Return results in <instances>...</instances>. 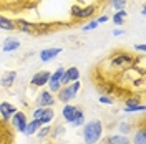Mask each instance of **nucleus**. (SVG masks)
I'll return each mask as SVG.
<instances>
[{
	"instance_id": "nucleus-3",
	"label": "nucleus",
	"mask_w": 146,
	"mask_h": 144,
	"mask_svg": "<svg viewBox=\"0 0 146 144\" xmlns=\"http://www.w3.org/2000/svg\"><path fill=\"white\" fill-rule=\"evenodd\" d=\"M62 114H63V119L66 123H70L73 124L78 118H83V111L80 108H76V106H72V104H65L63 109H62Z\"/></svg>"
},
{
	"instance_id": "nucleus-4",
	"label": "nucleus",
	"mask_w": 146,
	"mask_h": 144,
	"mask_svg": "<svg viewBox=\"0 0 146 144\" xmlns=\"http://www.w3.org/2000/svg\"><path fill=\"white\" fill-rule=\"evenodd\" d=\"M65 68L63 66H60V68H56L55 73L50 75V80H48V86H50V93L55 91V93H58L60 88H62V83H60V78H62V75H63Z\"/></svg>"
},
{
	"instance_id": "nucleus-16",
	"label": "nucleus",
	"mask_w": 146,
	"mask_h": 144,
	"mask_svg": "<svg viewBox=\"0 0 146 144\" xmlns=\"http://www.w3.org/2000/svg\"><path fill=\"white\" fill-rule=\"evenodd\" d=\"M0 30H7V32H13L15 30V22L10 18L0 15Z\"/></svg>"
},
{
	"instance_id": "nucleus-9",
	"label": "nucleus",
	"mask_w": 146,
	"mask_h": 144,
	"mask_svg": "<svg viewBox=\"0 0 146 144\" xmlns=\"http://www.w3.org/2000/svg\"><path fill=\"white\" fill-rule=\"evenodd\" d=\"M27 123H28V119L22 111H17V113L13 114V118H12V124H13V127H15L17 131H20V133H25Z\"/></svg>"
},
{
	"instance_id": "nucleus-11",
	"label": "nucleus",
	"mask_w": 146,
	"mask_h": 144,
	"mask_svg": "<svg viewBox=\"0 0 146 144\" xmlns=\"http://www.w3.org/2000/svg\"><path fill=\"white\" fill-rule=\"evenodd\" d=\"M0 113H2V118L7 121V119H10V118L17 113V108H15L13 104L7 103V101H3V103L0 104Z\"/></svg>"
},
{
	"instance_id": "nucleus-23",
	"label": "nucleus",
	"mask_w": 146,
	"mask_h": 144,
	"mask_svg": "<svg viewBox=\"0 0 146 144\" xmlns=\"http://www.w3.org/2000/svg\"><path fill=\"white\" fill-rule=\"evenodd\" d=\"M98 25H100V23H98L96 20H91L88 25H85V27L82 28V32H90V30H95V28L98 27Z\"/></svg>"
},
{
	"instance_id": "nucleus-18",
	"label": "nucleus",
	"mask_w": 146,
	"mask_h": 144,
	"mask_svg": "<svg viewBox=\"0 0 146 144\" xmlns=\"http://www.w3.org/2000/svg\"><path fill=\"white\" fill-rule=\"evenodd\" d=\"M42 126V124H40V121H38V119H32V121H30V123H27V127H25V134H35L36 131H38V127Z\"/></svg>"
},
{
	"instance_id": "nucleus-26",
	"label": "nucleus",
	"mask_w": 146,
	"mask_h": 144,
	"mask_svg": "<svg viewBox=\"0 0 146 144\" xmlns=\"http://www.w3.org/2000/svg\"><path fill=\"white\" fill-rule=\"evenodd\" d=\"M83 124H85V116H83V118H78V119H76V121L72 124V126L78 127V126H83Z\"/></svg>"
},
{
	"instance_id": "nucleus-30",
	"label": "nucleus",
	"mask_w": 146,
	"mask_h": 144,
	"mask_svg": "<svg viewBox=\"0 0 146 144\" xmlns=\"http://www.w3.org/2000/svg\"><path fill=\"white\" fill-rule=\"evenodd\" d=\"M123 33H125V32H123V30H119V28H116V30L113 32V35H115V36H119V35H123Z\"/></svg>"
},
{
	"instance_id": "nucleus-25",
	"label": "nucleus",
	"mask_w": 146,
	"mask_h": 144,
	"mask_svg": "<svg viewBox=\"0 0 146 144\" xmlns=\"http://www.w3.org/2000/svg\"><path fill=\"white\" fill-rule=\"evenodd\" d=\"M119 131H121L123 134H126V133H129V124H126V123L119 124Z\"/></svg>"
},
{
	"instance_id": "nucleus-21",
	"label": "nucleus",
	"mask_w": 146,
	"mask_h": 144,
	"mask_svg": "<svg viewBox=\"0 0 146 144\" xmlns=\"http://www.w3.org/2000/svg\"><path fill=\"white\" fill-rule=\"evenodd\" d=\"M110 5L115 10H125L126 7V0H110Z\"/></svg>"
},
{
	"instance_id": "nucleus-7",
	"label": "nucleus",
	"mask_w": 146,
	"mask_h": 144,
	"mask_svg": "<svg viewBox=\"0 0 146 144\" xmlns=\"http://www.w3.org/2000/svg\"><path fill=\"white\" fill-rule=\"evenodd\" d=\"M36 104H38V108H52V104H55V98L53 94L50 93V91H43L38 94V98H36Z\"/></svg>"
},
{
	"instance_id": "nucleus-27",
	"label": "nucleus",
	"mask_w": 146,
	"mask_h": 144,
	"mask_svg": "<svg viewBox=\"0 0 146 144\" xmlns=\"http://www.w3.org/2000/svg\"><path fill=\"white\" fill-rule=\"evenodd\" d=\"M100 103H103V104H111L113 101H111V98H108V96H100Z\"/></svg>"
},
{
	"instance_id": "nucleus-22",
	"label": "nucleus",
	"mask_w": 146,
	"mask_h": 144,
	"mask_svg": "<svg viewBox=\"0 0 146 144\" xmlns=\"http://www.w3.org/2000/svg\"><path fill=\"white\" fill-rule=\"evenodd\" d=\"M50 133H52V129H50V127L45 124V126H40V127H38V131H36L35 134L38 136L40 139H42V137H46V136L50 134Z\"/></svg>"
},
{
	"instance_id": "nucleus-29",
	"label": "nucleus",
	"mask_w": 146,
	"mask_h": 144,
	"mask_svg": "<svg viewBox=\"0 0 146 144\" xmlns=\"http://www.w3.org/2000/svg\"><path fill=\"white\" fill-rule=\"evenodd\" d=\"M135 50H138V52H145L146 46L145 45H135Z\"/></svg>"
},
{
	"instance_id": "nucleus-14",
	"label": "nucleus",
	"mask_w": 146,
	"mask_h": 144,
	"mask_svg": "<svg viewBox=\"0 0 146 144\" xmlns=\"http://www.w3.org/2000/svg\"><path fill=\"white\" fill-rule=\"evenodd\" d=\"M15 30H20L23 33H35V27L32 23H28L25 20H18L15 22Z\"/></svg>"
},
{
	"instance_id": "nucleus-2",
	"label": "nucleus",
	"mask_w": 146,
	"mask_h": 144,
	"mask_svg": "<svg viewBox=\"0 0 146 144\" xmlns=\"http://www.w3.org/2000/svg\"><path fill=\"white\" fill-rule=\"evenodd\" d=\"M78 90H80V81H73V83H70V85L60 88V91H58V99L68 104V103L76 96Z\"/></svg>"
},
{
	"instance_id": "nucleus-12",
	"label": "nucleus",
	"mask_w": 146,
	"mask_h": 144,
	"mask_svg": "<svg viewBox=\"0 0 146 144\" xmlns=\"http://www.w3.org/2000/svg\"><path fill=\"white\" fill-rule=\"evenodd\" d=\"M15 78H17V73L15 71H7L2 75V78H0V85L3 86V88H10L13 83H15Z\"/></svg>"
},
{
	"instance_id": "nucleus-20",
	"label": "nucleus",
	"mask_w": 146,
	"mask_h": 144,
	"mask_svg": "<svg viewBox=\"0 0 146 144\" xmlns=\"http://www.w3.org/2000/svg\"><path fill=\"white\" fill-rule=\"evenodd\" d=\"M110 143H111V144H131L126 136H121V134L111 136V137H110Z\"/></svg>"
},
{
	"instance_id": "nucleus-15",
	"label": "nucleus",
	"mask_w": 146,
	"mask_h": 144,
	"mask_svg": "<svg viewBox=\"0 0 146 144\" xmlns=\"http://www.w3.org/2000/svg\"><path fill=\"white\" fill-rule=\"evenodd\" d=\"M55 118V113L52 108H43V113L40 114V118H38V121H40V124L42 126H45V124H48L52 119Z\"/></svg>"
},
{
	"instance_id": "nucleus-28",
	"label": "nucleus",
	"mask_w": 146,
	"mask_h": 144,
	"mask_svg": "<svg viewBox=\"0 0 146 144\" xmlns=\"http://www.w3.org/2000/svg\"><path fill=\"white\" fill-rule=\"evenodd\" d=\"M108 15H101L100 18H98V20H96V22H98V23H105V22H108Z\"/></svg>"
},
{
	"instance_id": "nucleus-13",
	"label": "nucleus",
	"mask_w": 146,
	"mask_h": 144,
	"mask_svg": "<svg viewBox=\"0 0 146 144\" xmlns=\"http://www.w3.org/2000/svg\"><path fill=\"white\" fill-rule=\"evenodd\" d=\"M18 46H20V42L15 40V38H12V36H9V38H5V42H3V45H2V50H3L5 53H10V52H15Z\"/></svg>"
},
{
	"instance_id": "nucleus-31",
	"label": "nucleus",
	"mask_w": 146,
	"mask_h": 144,
	"mask_svg": "<svg viewBox=\"0 0 146 144\" xmlns=\"http://www.w3.org/2000/svg\"><path fill=\"white\" fill-rule=\"evenodd\" d=\"M100 144H111L110 143V137H105V139H101V143Z\"/></svg>"
},
{
	"instance_id": "nucleus-6",
	"label": "nucleus",
	"mask_w": 146,
	"mask_h": 144,
	"mask_svg": "<svg viewBox=\"0 0 146 144\" xmlns=\"http://www.w3.org/2000/svg\"><path fill=\"white\" fill-rule=\"evenodd\" d=\"M80 80V71H78V68H75V66H70L68 70H65L63 75H62V78H60V83L62 85H70L73 81H78Z\"/></svg>"
},
{
	"instance_id": "nucleus-24",
	"label": "nucleus",
	"mask_w": 146,
	"mask_h": 144,
	"mask_svg": "<svg viewBox=\"0 0 146 144\" xmlns=\"http://www.w3.org/2000/svg\"><path fill=\"white\" fill-rule=\"evenodd\" d=\"M113 22H115V25H123V22H125V18L121 17V13H119V10L113 15Z\"/></svg>"
},
{
	"instance_id": "nucleus-5",
	"label": "nucleus",
	"mask_w": 146,
	"mask_h": 144,
	"mask_svg": "<svg viewBox=\"0 0 146 144\" xmlns=\"http://www.w3.org/2000/svg\"><path fill=\"white\" fill-rule=\"evenodd\" d=\"M95 13V5H88V7H80V5H73L72 7V17L73 18H88Z\"/></svg>"
},
{
	"instance_id": "nucleus-1",
	"label": "nucleus",
	"mask_w": 146,
	"mask_h": 144,
	"mask_svg": "<svg viewBox=\"0 0 146 144\" xmlns=\"http://www.w3.org/2000/svg\"><path fill=\"white\" fill-rule=\"evenodd\" d=\"M103 134V124L100 119H93L90 123L83 124V139L86 144H96Z\"/></svg>"
},
{
	"instance_id": "nucleus-10",
	"label": "nucleus",
	"mask_w": 146,
	"mask_h": 144,
	"mask_svg": "<svg viewBox=\"0 0 146 144\" xmlns=\"http://www.w3.org/2000/svg\"><path fill=\"white\" fill-rule=\"evenodd\" d=\"M60 52H62V48H60V46H53V48L42 50V52H40V60H42V61H50V60H53Z\"/></svg>"
},
{
	"instance_id": "nucleus-8",
	"label": "nucleus",
	"mask_w": 146,
	"mask_h": 144,
	"mask_svg": "<svg viewBox=\"0 0 146 144\" xmlns=\"http://www.w3.org/2000/svg\"><path fill=\"white\" fill-rule=\"evenodd\" d=\"M50 75L52 73L46 71V70H42V71H38L33 75V78H32V86H36V88H42V86H45L46 83H48V80H50Z\"/></svg>"
},
{
	"instance_id": "nucleus-17",
	"label": "nucleus",
	"mask_w": 146,
	"mask_h": 144,
	"mask_svg": "<svg viewBox=\"0 0 146 144\" xmlns=\"http://www.w3.org/2000/svg\"><path fill=\"white\" fill-rule=\"evenodd\" d=\"M131 61H133V60H131L128 55H119L116 58H113L111 65H113V66H121V65H131Z\"/></svg>"
},
{
	"instance_id": "nucleus-19",
	"label": "nucleus",
	"mask_w": 146,
	"mask_h": 144,
	"mask_svg": "<svg viewBox=\"0 0 146 144\" xmlns=\"http://www.w3.org/2000/svg\"><path fill=\"white\" fill-rule=\"evenodd\" d=\"M135 144H146V131L141 127V129H138L136 133H135Z\"/></svg>"
}]
</instances>
